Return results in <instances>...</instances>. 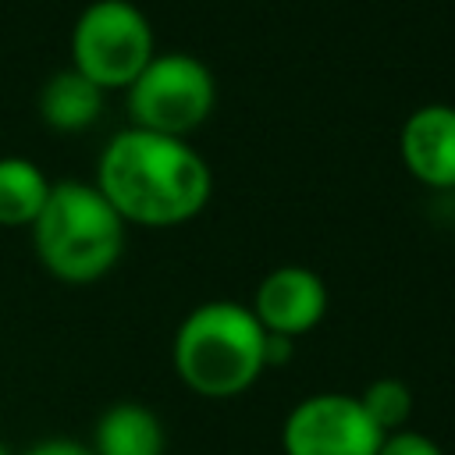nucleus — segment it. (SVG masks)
Masks as SVG:
<instances>
[{
  "label": "nucleus",
  "mask_w": 455,
  "mask_h": 455,
  "mask_svg": "<svg viewBox=\"0 0 455 455\" xmlns=\"http://www.w3.org/2000/svg\"><path fill=\"white\" fill-rule=\"evenodd\" d=\"M92 185L124 224L174 228L203 213L213 174L185 139L128 124L103 146Z\"/></svg>",
  "instance_id": "1"
},
{
  "label": "nucleus",
  "mask_w": 455,
  "mask_h": 455,
  "mask_svg": "<svg viewBox=\"0 0 455 455\" xmlns=\"http://www.w3.org/2000/svg\"><path fill=\"white\" fill-rule=\"evenodd\" d=\"M267 331L249 306L231 299H210L185 313L171 341V363L178 380L199 398H235L249 391L263 363Z\"/></svg>",
  "instance_id": "2"
},
{
  "label": "nucleus",
  "mask_w": 455,
  "mask_h": 455,
  "mask_svg": "<svg viewBox=\"0 0 455 455\" xmlns=\"http://www.w3.org/2000/svg\"><path fill=\"white\" fill-rule=\"evenodd\" d=\"M28 231L39 263L64 284L107 277L124 252V220L89 181H53Z\"/></svg>",
  "instance_id": "3"
},
{
  "label": "nucleus",
  "mask_w": 455,
  "mask_h": 455,
  "mask_svg": "<svg viewBox=\"0 0 455 455\" xmlns=\"http://www.w3.org/2000/svg\"><path fill=\"white\" fill-rule=\"evenodd\" d=\"M217 107V78L213 71L181 50L153 53V60L128 85V114L132 128H146L156 135L188 139Z\"/></svg>",
  "instance_id": "4"
},
{
  "label": "nucleus",
  "mask_w": 455,
  "mask_h": 455,
  "mask_svg": "<svg viewBox=\"0 0 455 455\" xmlns=\"http://www.w3.org/2000/svg\"><path fill=\"white\" fill-rule=\"evenodd\" d=\"M153 25L132 0H92L71 28V68L107 89H128L153 60Z\"/></svg>",
  "instance_id": "5"
},
{
  "label": "nucleus",
  "mask_w": 455,
  "mask_h": 455,
  "mask_svg": "<svg viewBox=\"0 0 455 455\" xmlns=\"http://www.w3.org/2000/svg\"><path fill=\"white\" fill-rule=\"evenodd\" d=\"M380 427L366 416L359 395L320 391L288 409L281 423L284 455H377Z\"/></svg>",
  "instance_id": "6"
},
{
  "label": "nucleus",
  "mask_w": 455,
  "mask_h": 455,
  "mask_svg": "<svg viewBox=\"0 0 455 455\" xmlns=\"http://www.w3.org/2000/svg\"><path fill=\"white\" fill-rule=\"evenodd\" d=\"M327 302H331V295L316 270L284 263V267H274L256 284L249 309L267 334L299 341L302 334L320 327V320L327 316Z\"/></svg>",
  "instance_id": "7"
},
{
  "label": "nucleus",
  "mask_w": 455,
  "mask_h": 455,
  "mask_svg": "<svg viewBox=\"0 0 455 455\" xmlns=\"http://www.w3.org/2000/svg\"><path fill=\"white\" fill-rule=\"evenodd\" d=\"M398 153L405 171L430 188H455V107L423 103L398 132Z\"/></svg>",
  "instance_id": "8"
},
{
  "label": "nucleus",
  "mask_w": 455,
  "mask_h": 455,
  "mask_svg": "<svg viewBox=\"0 0 455 455\" xmlns=\"http://www.w3.org/2000/svg\"><path fill=\"white\" fill-rule=\"evenodd\" d=\"M92 455H164V423L142 402H114L92 427Z\"/></svg>",
  "instance_id": "9"
},
{
  "label": "nucleus",
  "mask_w": 455,
  "mask_h": 455,
  "mask_svg": "<svg viewBox=\"0 0 455 455\" xmlns=\"http://www.w3.org/2000/svg\"><path fill=\"white\" fill-rule=\"evenodd\" d=\"M103 110V89L82 71H53L39 89V117L53 132H85Z\"/></svg>",
  "instance_id": "10"
},
{
  "label": "nucleus",
  "mask_w": 455,
  "mask_h": 455,
  "mask_svg": "<svg viewBox=\"0 0 455 455\" xmlns=\"http://www.w3.org/2000/svg\"><path fill=\"white\" fill-rule=\"evenodd\" d=\"M50 185L43 167L28 156H0V228H32Z\"/></svg>",
  "instance_id": "11"
},
{
  "label": "nucleus",
  "mask_w": 455,
  "mask_h": 455,
  "mask_svg": "<svg viewBox=\"0 0 455 455\" xmlns=\"http://www.w3.org/2000/svg\"><path fill=\"white\" fill-rule=\"evenodd\" d=\"M359 402L366 409V416L380 427V434H395L405 430L409 416H412V391L405 380L398 377H377L359 391Z\"/></svg>",
  "instance_id": "12"
},
{
  "label": "nucleus",
  "mask_w": 455,
  "mask_h": 455,
  "mask_svg": "<svg viewBox=\"0 0 455 455\" xmlns=\"http://www.w3.org/2000/svg\"><path fill=\"white\" fill-rule=\"evenodd\" d=\"M377 455H444V448H441L434 437H427L423 430L405 427V430L387 434V437L380 441V451H377Z\"/></svg>",
  "instance_id": "13"
},
{
  "label": "nucleus",
  "mask_w": 455,
  "mask_h": 455,
  "mask_svg": "<svg viewBox=\"0 0 455 455\" xmlns=\"http://www.w3.org/2000/svg\"><path fill=\"white\" fill-rule=\"evenodd\" d=\"M25 455H92V448L71 437H46V441H36Z\"/></svg>",
  "instance_id": "14"
},
{
  "label": "nucleus",
  "mask_w": 455,
  "mask_h": 455,
  "mask_svg": "<svg viewBox=\"0 0 455 455\" xmlns=\"http://www.w3.org/2000/svg\"><path fill=\"white\" fill-rule=\"evenodd\" d=\"M295 341L291 338H281V334H267V345H263V363L267 366H284L288 355H291Z\"/></svg>",
  "instance_id": "15"
},
{
  "label": "nucleus",
  "mask_w": 455,
  "mask_h": 455,
  "mask_svg": "<svg viewBox=\"0 0 455 455\" xmlns=\"http://www.w3.org/2000/svg\"><path fill=\"white\" fill-rule=\"evenodd\" d=\"M0 455H11V451H7V448H4V444H0Z\"/></svg>",
  "instance_id": "16"
}]
</instances>
